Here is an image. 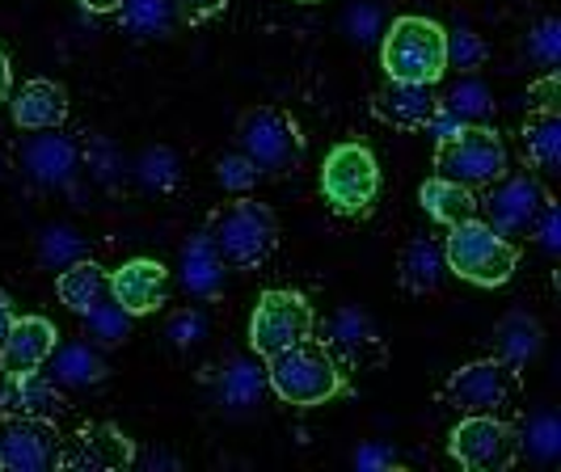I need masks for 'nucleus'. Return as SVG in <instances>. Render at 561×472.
Wrapping results in <instances>:
<instances>
[{"mask_svg": "<svg viewBox=\"0 0 561 472\" xmlns=\"http://www.w3.org/2000/svg\"><path fill=\"white\" fill-rule=\"evenodd\" d=\"M266 389L287 405L312 410V405L334 401L337 392L346 389V380H342V367L330 355V346L309 334L266 359Z\"/></svg>", "mask_w": 561, "mask_h": 472, "instance_id": "1", "label": "nucleus"}, {"mask_svg": "<svg viewBox=\"0 0 561 472\" xmlns=\"http://www.w3.org/2000/svg\"><path fill=\"white\" fill-rule=\"evenodd\" d=\"M444 34L448 30L431 18L405 13L393 18V26L385 30L380 43V68L389 81H410V84H435L444 81L448 59H444Z\"/></svg>", "mask_w": 561, "mask_h": 472, "instance_id": "2", "label": "nucleus"}, {"mask_svg": "<svg viewBox=\"0 0 561 472\" xmlns=\"http://www.w3.org/2000/svg\"><path fill=\"white\" fill-rule=\"evenodd\" d=\"M207 237H211V245L228 270H257L279 245V220L266 203L237 195V203L211 220Z\"/></svg>", "mask_w": 561, "mask_h": 472, "instance_id": "3", "label": "nucleus"}, {"mask_svg": "<svg viewBox=\"0 0 561 472\" xmlns=\"http://www.w3.org/2000/svg\"><path fill=\"white\" fill-rule=\"evenodd\" d=\"M444 262H448L451 275H460L465 283L503 287L519 266V250L506 241L503 232H494L481 216H473V220H460L448 228Z\"/></svg>", "mask_w": 561, "mask_h": 472, "instance_id": "4", "label": "nucleus"}, {"mask_svg": "<svg viewBox=\"0 0 561 472\" xmlns=\"http://www.w3.org/2000/svg\"><path fill=\"white\" fill-rule=\"evenodd\" d=\"M435 173L439 177H451L469 191H481V186H494L499 177L511 173V152H506L503 136L485 123H465L460 131L439 139L435 148Z\"/></svg>", "mask_w": 561, "mask_h": 472, "instance_id": "5", "label": "nucleus"}, {"mask_svg": "<svg viewBox=\"0 0 561 472\" xmlns=\"http://www.w3.org/2000/svg\"><path fill=\"white\" fill-rule=\"evenodd\" d=\"M237 143L257 173H296L305 161L300 123L279 106H253L237 118Z\"/></svg>", "mask_w": 561, "mask_h": 472, "instance_id": "6", "label": "nucleus"}, {"mask_svg": "<svg viewBox=\"0 0 561 472\" xmlns=\"http://www.w3.org/2000/svg\"><path fill=\"white\" fill-rule=\"evenodd\" d=\"M524 389L519 367H511L506 359H478L460 371H451L444 384V401L456 414H511Z\"/></svg>", "mask_w": 561, "mask_h": 472, "instance_id": "7", "label": "nucleus"}, {"mask_svg": "<svg viewBox=\"0 0 561 472\" xmlns=\"http://www.w3.org/2000/svg\"><path fill=\"white\" fill-rule=\"evenodd\" d=\"M321 195L342 216H359V211H367L376 203V195H380V165H376L367 143L346 139V143H337L334 152L325 157V165H321Z\"/></svg>", "mask_w": 561, "mask_h": 472, "instance_id": "8", "label": "nucleus"}, {"mask_svg": "<svg viewBox=\"0 0 561 472\" xmlns=\"http://www.w3.org/2000/svg\"><path fill=\"white\" fill-rule=\"evenodd\" d=\"M519 430L499 414H465L448 435V451L460 469L503 472L519 456Z\"/></svg>", "mask_w": 561, "mask_h": 472, "instance_id": "9", "label": "nucleus"}, {"mask_svg": "<svg viewBox=\"0 0 561 472\" xmlns=\"http://www.w3.org/2000/svg\"><path fill=\"white\" fill-rule=\"evenodd\" d=\"M317 316H312V304L300 296V291H287V287H275V291H262L257 296V308L250 316V346L257 359H271L275 350L300 342V337L312 334Z\"/></svg>", "mask_w": 561, "mask_h": 472, "instance_id": "10", "label": "nucleus"}, {"mask_svg": "<svg viewBox=\"0 0 561 472\" xmlns=\"http://www.w3.org/2000/svg\"><path fill=\"white\" fill-rule=\"evenodd\" d=\"M59 460V435L47 417H0V472H47Z\"/></svg>", "mask_w": 561, "mask_h": 472, "instance_id": "11", "label": "nucleus"}, {"mask_svg": "<svg viewBox=\"0 0 561 472\" xmlns=\"http://www.w3.org/2000/svg\"><path fill=\"white\" fill-rule=\"evenodd\" d=\"M136 460V444L111 426V422H93L72 435V444L59 447L56 469L68 472H123Z\"/></svg>", "mask_w": 561, "mask_h": 472, "instance_id": "12", "label": "nucleus"}, {"mask_svg": "<svg viewBox=\"0 0 561 472\" xmlns=\"http://www.w3.org/2000/svg\"><path fill=\"white\" fill-rule=\"evenodd\" d=\"M545 203V186L536 182L533 173H506L490 186V198L478 203L485 207V223L503 237H515V232H533V220Z\"/></svg>", "mask_w": 561, "mask_h": 472, "instance_id": "13", "label": "nucleus"}, {"mask_svg": "<svg viewBox=\"0 0 561 472\" xmlns=\"http://www.w3.org/2000/svg\"><path fill=\"white\" fill-rule=\"evenodd\" d=\"M56 325L47 316H13L0 337V371L22 376V371H43L47 355L56 350Z\"/></svg>", "mask_w": 561, "mask_h": 472, "instance_id": "14", "label": "nucleus"}, {"mask_svg": "<svg viewBox=\"0 0 561 472\" xmlns=\"http://www.w3.org/2000/svg\"><path fill=\"white\" fill-rule=\"evenodd\" d=\"M165 291L169 270L161 262H152V257H131V262H123L111 275V300L123 312H131V316L157 312V308L165 304Z\"/></svg>", "mask_w": 561, "mask_h": 472, "instance_id": "15", "label": "nucleus"}, {"mask_svg": "<svg viewBox=\"0 0 561 472\" xmlns=\"http://www.w3.org/2000/svg\"><path fill=\"white\" fill-rule=\"evenodd\" d=\"M371 111L380 123H389L397 131H422L431 123V114L439 111L431 84H410V81H385L371 97Z\"/></svg>", "mask_w": 561, "mask_h": 472, "instance_id": "16", "label": "nucleus"}, {"mask_svg": "<svg viewBox=\"0 0 561 472\" xmlns=\"http://www.w3.org/2000/svg\"><path fill=\"white\" fill-rule=\"evenodd\" d=\"M13 123L22 131H56L59 123L68 118V93L56 81H26L13 93Z\"/></svg>", "mask_w": 561, "mask_h": 472, "instance_id": "17", "label": "nucleus"}, {"mask_svg": "<svg viewBox=\"0 0 561 472\" xmlns=\"http://www.w3.org/2000/svg\"><path fill=\"white\" fill-rule=\"evenodd\" d=\"M0 410H4V414L47 417V422H56L59 410H64V396H59V384H51L47 376L22 371V376H4Z\"/></svg>", "mask_w": 561, "mask_h": 472, "instance_id": "18", "label": "nucleus"}, {"mask_svg": "<svg viewBox=\"0 0 561 472\" xmlns=\"http://www.w3.org/2000/svg\"><path fill=\"white\" fill-rule=\"evenodd\" d=\"M444 275H448V262H444V245L431 241V237H414L405 250H401V262H397V278L405 291L414 296H431L444 287Z\"/></svg>", "mask_w": 561, "mask_h": 472, "instance_id": "19", "label": "nucleus"}, {"mask_svg": "<svg viewBox=\"0 0 561 472\" xmlns=\"http://www.w3.org/2000/svg\"><path fill=\"white\" fill-rule=\"evenodd\" d=\"M419 203H422V211L431 216L435 223H444V228H451V223H460V220H473L481 207V198L469 191V186H460V182H451V177H426L419 186Z\"/></svg>", "mask_w": 561, "mask_h": 472, "instance_id": "20", "label": "nucleus"}, {"mask_svg": "<svg viewBox=\"0 0 561 472\" xmlns=\"http://www.w3.org/2000/svg\"><path fill=\"white\" fill-rule=\"evenodd\" d=\"M330 355H342L346 362H367L380 355V334L376 325L367 321L359 308H342L334 321H330V337H325Z\"/></svg>", "mask_w": 561, "mask_h": 472, "instance_id": "21", "label": "nucleus"}, {"mask_svg": "<svg viewBox=\"0 0 561 472\" xmlns=\"http://www.w3.org/2000/svg\"><path fill=\"white\" fill-rule=\"evenodd\" d=\"M56 291L59 300L72 308L77 316H84L93 304H102L106 296H111V275L98 266V262H89V257H77V262H68L56 278Z\"/></svg>", "mask_w": 561, "mask_h": 472, "instance_id": "22", "label": "nucleus"}, {"mask_svg": "<svg viewBox=\"0 0 561 472\" xmlns=\"http://www.w3.org/2000/svg\"><path fill=\"white\" fill-rule=\"evenodd\" d=\"M178 270H182V287L191 296H216L225 287V275H228V266L220 262V253H216L207 232H198V237H191L182 245V266Z\"/></svg>", "mask_w": 561, "mask_h": 472, "instance_id": "23", "label": "nucleus"}, {"mask_svg": "<svg viewBox=\"0 0 561 472\" xmlns=\"http://www.w3.org/2000/svg\"><path fill=\"white\" fill-rule=\"evenodd\" d=\"M51 384L59 389H89V384H102L106 380V359L89 346V342H72V346H56L51 355Z\"/></svg>", "mask_w": 561, "mask_h": 472, "instance_id": "24", "label": "nucleus"}, {"mask_svg": "<svg viewBox=\"0 0 561 472\" xmlns=\"http://www.w3.org/2000/svg\"><path fill=\"white\" fill-rule=\"evenodd\" d=\"M519 143H524V157L528 165L540 169L545 177L558 173L561 161V114L558 111H533L524 131H519Z\"/></svg>", "mask_w": 561, "mask_h": 472, "instance_id": "25", "label": "nucleus"}, {"mask_svg": "<svg viewBox=\"0 0 561 472\" xmlns=\"http://www.w3.org/2000/svg\"><path fill=\"white\" fill-rule=\"evenodd\" d=\"M26 169L34 182H43V186H59V182H68L72 177V169H77V148L68 143L64 136H43L34 139L26 148Z\"/></svg>", "mask_w": 561, "mask_h": 472, "instance_id": "26", "label": "nucleus"}, {"mask_svg": "<svg viewBox=\"0 0 561 472\" xmlns=\"http://www.w3.org/2000/svg\"><path fill=\"white\" fill-rule=\"evenodd\" d=\"M266 392V367L253 359H232L228 371L220 376V405L232 410V414H245L250 405L262 401Z\"/></svg>", "mask_w": 561, "mask_h": 472, "instance_id": "27", "label": "nucleus"}, {"mask_svg": "<svg viewBox=\"0 0 561 472\" xmlns=\"http://www.w3.org/2000/svg\"><path fill=\"white\" fill-rule=\"evenodd\" d=\"M494 337H499V359H506L511 367H524L540 355V325L528 312H511Z\"/></svg>", "mask_w": 561, "mask_h": 472, "instance_id": "28", "label": "nucleus"}, {"mask_svg": "<svg viewBox=\"0 0 561 472\" xmlns=\"http://www.w3.org/2000/svg\"><path fill=\"white\" fill-rule=\"evenodd\" d=\"M118 18L136 38H161L178 22L173 0H118Z\"/></svg>", "mask_w": 561, "mask_h": 472, "instance_id": "29", "label": "nucleus"}, {"mask_svg": "<svg viewBox=\"0 0 561 472\" xmlns=\"http://www.w3.org/2000/svg\"><path fill=\"white\" fill-rule=\"evenodd\" d=\"M439 111H448L451 118H460V123H485L490 114H494V97H490V89L478 81V77H460V81L448 89V97L439 102Z\"/></svg>", "mask_w": 561, "mask_h": 472, "instance_id": "30", "label": "nucleus"}, {"mask_svg": "<svg viewBox=\"0 0 561 472\" xmlns=\"http://www.w3.org/2000/svg\"><path fill=\"white\" fill-rule=\"evenodd\" d=\"M127 330H131V312H123L111 296L84 312V334L93 337L98 346H118L127 337Z\"/></svg>", "mask_w": 561, "mask_h": 472, "instance_id": "31", "label": "nucleus"}, {"mask_svg": "<svg viewBox=\"0 0 561 472\" xmlns=\"http://www.w3.org/2000/svg\"><path fill=\"white\" fill-rule=\"evenodd\" d=\"M485 43H481L473 30H451L444 34V59H448V68L456 72H478L481 64H485Z\"/></svg>", "mask_w": 561, "mask_h": 472, "instance_id": "32", "label": "nucleus"}, {"mask_svg": "<svg viewBox=\"0 0 561 472\" xmlns=\"http://www.w3.org/2000/svg\"><path fill=\"white\" fill-rule=\"evenodd\" d=\"M257 177H262V173H257V165H253L241 148L216 161V182L225 186L228 195H250L253 186H257Z\"/></svg>", "mask_w": 561, "mask_h": 472, "instance_id": "33", "label": "nucleus"}, {"mask_svg": "<svg viewBox=\"0 0 561 472\" xmlns=\"http://www.w3.org/2000/svg\"><path fill=\"white\" fill-rule=\"evenodd\" d=\"M81 253H84V241L72 228H47L43 241H38V257H43L47 266H56V270H64L68 262H77Z\"/></svg>", "mask_w": 561, "mask_h": 472, "instance_id": "34", "label": "nucleus"}, {"mask_svg": "<svg viewBox=\"0 0 561 472\" xmlns=\"http://www.w3.org/2000/svg\"><path fill=\"white\" fill-rule=\"evenodd\" d=\"M136 169H140V182L148 191H173L178 186V157L169 148H148Z\"/></svg>", "mask_w": 561, "mask_h": 472, "instance_id": "35", "label": "nucleus"}, {"mask_svg": "<svg viewBox=\"0 0 561 472\" xmlns=\"http://www.w3.org/2000/svg\"><path fill=\"white\" fill-rule=\"evenodd\" d=\"M528 56L540 59L545 68H553L561 59V22L558 18H545L540 26L528 34Z\"/></svg>", "mask_w": 561, "mask_h": 472, "instance_id": "36", "label": "nucleus"}, {"mask_svg": "<svg viewBox=\"0 0 561 472\" xmlns=\"http://www.w3.org/2000/svg\"><path fill=\"white\" fill-rule=\"evenodd\" d=\"M203 334H207V316H203L198 308H186V312H178V316L169 321V337H173V346H182V350L198 346Z\"/></svg>", "mask_w": 561, "mask_h": 472, "instance_id": "37", "label": "nucleus"}, {"mask_svg": "<svg viewBox=\"0 0 561 472\" xmlns=\"http://www.w3.org/2000/svg\"><path fill=\"white\" fill-rule=\"evenodd\" d=\"M533 228H536V237H540V245H545V250L549 253L561 250V211H558V203H553V195H545Z\"/></svg>", "mask_w": 561, "mask_h": 472, "instance_id": "38", "label": "nucleus"}, {"mask_svg": "<svg viewBox=\"0 0 561 472\" xmlns=\"http://www.w3.org/2000/svg\"><path fill=\"white\" fill-rule=\"evenodd\" d=\"M173 4H178V18H186L191 26H198V22L216 18V13L225 9L228 0H173Z\"/></svg>", "mask_w": 561, "mask_h": 472, "instance_id": "39", "label": "nucleus"}, {"mask_svg": "<svg viewBox=\"0 0 561 472\" xmlns=\"http://www.w3.org/2000/svg\"><path fill=\"white\" fill-rule=\"evenodd\" d=\"M558 72H549L545 81H536L533 89H528V102H533L536 111H558Z\"/></svg>", "mask_w": 561, "mask_h": 472, "instance_id": "40", "label": "nucleus"}, {"mask_svg": "<svg viewBox=\"0 0 561 472\" xmlns=\"http://www.w3.org/2000/svg\"><path fill=\"white\" fill-rule=\"evenodd\" d=\"M346 26H351V34L364 43V38H371V30H376V4H355L351 13H346Z\"/></svg>", "mask_w": 561, "mask_h": 472, "instance_id": "41", "label": "nucleus"}, {"mask_svg": "<svg viewBox=\"0 0 561 472\" xmlns=\"http://www.w3.org/2000/svg\"><path fill=\"white\" fill-rule=\"evenodd\" d=\"M533 447L540 456H549V451L558 447V422H553V417H540L533 426Z\"/></svg>", "mask_w": 561, "mask_h": 472, "instance_id": "42", "label": "nucleus"}, {"mask_svg": "<svg viewBox=\"0 0 561 472\" xmlns=\"http://www.w3.org/2000/svg\"><path fill=\"white\" fill-rule=\"evenodd\" d=\"M389 460H393V456H389L385 447H364V451L355 456V464H359V469H367V464H389Z\"/></svg>", "mask_w": 561, "mask_h": 472, "instance_id": "43", "label": "nucleus"}, {"mask_svg": "<svg viewBox=\"0 0 561 472\" xmlns=\"http://www.w3.org/2000/svg\"><path fill=\"white\" fill-rule=\"evenodd\" d=\"M9 89H13V68H9V56L0 51V102H9Z\"/></svg>", "mask_w": 561, "mask_h": 472, "instance_id": "44", "label": "nucleus"}, {"mask_svg": "<svg viewBox=\"0 0 561 472\" xmlns=\"http://www.w3.org/2000/svg\"><path fill=\"white\" fill-rule=\"evenodd\" d=\"M81 9H89V13H114L118 9V0H77Z\"/></svg>", "mask_w": 561, "mask_h": 472, "instance_id": "45", "label": "nucleus"}, {"mask_svg": "<svg viewBox=\"0 0 561 472\" xmlns=\"http://www.w3.org/2000/svg\"><path fill=\"white\" fill-rule=\"evenodd\" d=\"M9 321H13V304H9V296L0 291V337H4V330H9Z\"/></svg>", "mask_w": 561, "mask_h": 472, "instance_id": "46", "label": "nucleus"}, {"mask_svg": "<svg viewBox=\"0 0 561 472\" xmlns=\"http://www.w3.org/2000/svg\"><path fill=\"white\" fill-rule=\"evenodd\" d=\"M0 177H4V152H0Z\"/></svg>", "mask_w": 561, "mask_h": 472, "instance_id": "47", "label": "nucleus"}, {"mask_svg": "<svg viewBox=\"0 0 561 472\" xmlns=\"http://www.w3.org/2000/svg\"><path fill=\"white\" fill-rule=\"evenodd\" d=\"M296 4H321V0H296Z\"/></svg>", "mask_w": 561, "mask_h": 472, "instance_id": "48", "label": "nucleus"}, {"mask_svg": "<svg viewBox=\"0 0 561 472\" xmlns=\"http://www.w3.org/2000/svg\"><path fill=\"white\" fill-rule=\"evenodd\" d=\"M0 389H4V371H0Z\"/></svg>", "mask_w": 561, "mask_h": 472, "instance_id": "49", "label": "nucleus"}]
</instances>
